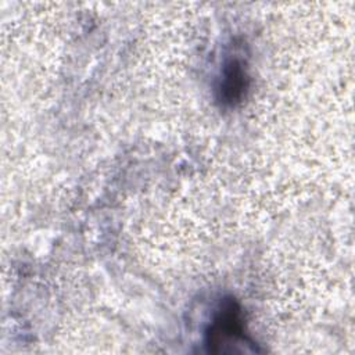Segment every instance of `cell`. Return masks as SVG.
Segmentation results:
<instances>
[{
	"label": "cell",
	"mask_w": 355,
	"mask_h": 355,
	"mask_svg": "<svg viewBox=\"0 0 355 355\" xmlns=\"http://www.w3.org/2000/svg\"><path fill=\"white\" fill-rule=\"evenodd\" d=\"M205 345L209 352L223 354L236 351H258L255 343L245 331V323L240 305L227 298L220 304L205 333Z\"/></svg>",
	"instance_id": "6da1fadb"
},
{
	"label": "cell",
	"mask_w": 355,
	"mask_h": 355,
	"mask_svg": "<svg viewBox=\"0 0 355 355\" xmlns=\"http://www.w3.org/2000/svg\"><path fill=\"white\" fill-rule=\"evenodd\" d=\"M248 87V75L244 61L234 55L226 61L222 69V78L219 83V98L225 104L233 105L240 101Z\"/></svg>",
	"instance_id": "7a4b0ae2"
}]
</instances>
